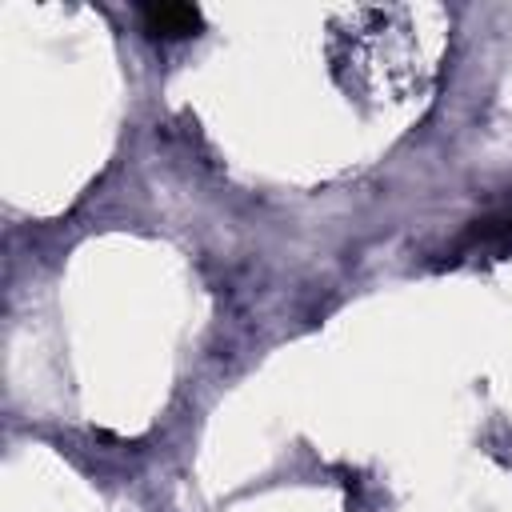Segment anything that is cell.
Here are the masks:
<instances>
[{
	"label": "cell",
	"instance_id": "obj_2",
	"mask_svg": "<svg viewBox=\"0 0 512 512\" xmlns=\"http://www.w3.org/2000/svg\"><path fill=\"white\" fill-rule=\"evenodd\" d=\"M140 24L148 36L180 40L200 28V12L192 4H148V8H140Z\"/></svg>",
	"mask_w": 512,
	"mask_h": 512
},
{
	"label": "cell",
	"instance_id": "obj_1",
	"mask_svg": "<svg viewBox=\"0 0 512 512\" xmlns=\"http://www.w3.org/2000/svg\"><path fill=\"white\" fill-rule=\"evenodd\" d=\"M508 252H512V208L476 220L456 240L448 264H460V260H496V256H508Z\"/></svg>",
	"mask_w": 512,
	"mask_h": 512
}]
</instances>
